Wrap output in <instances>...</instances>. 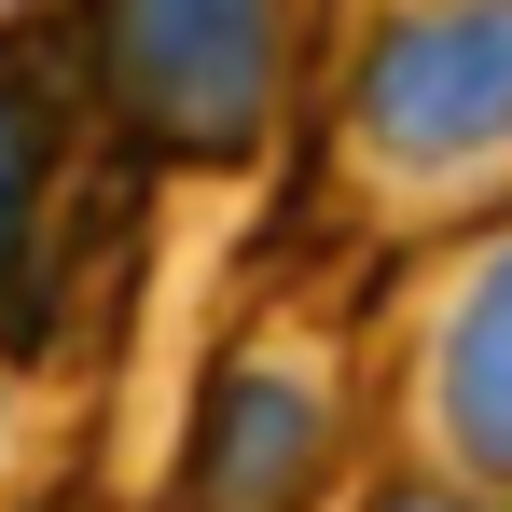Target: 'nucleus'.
<instances>
[{
  "instance_id": "1",
  "label": "nucleus",
  "mask_w": 512,
  "mask_h": 512,
  "mask_svg": "<svg viewBox=\"0 0 512 512\" xmlns=\"http://www.w3.org/2000/svg\"><path fill=\"white\" fill-rule=\"evenodd\" d=\"M97 70L139 111V139H167L194 167H236L263 139V97H277V14H250V0H125V14H97Z\"/></svg>"
},
{
  "instance_id": "2",
  "label": "nucleus",
  "mask_w": 512,
  "mask_h": 512,
  "mask_svg": "<svg viewBox=\"0 0 512 512\" xmlns=\"http://www.w3.org/2000/svg\"><path fill=\"white\" fill-rule=\"evenodd\" d=\"M360 125L402 167H485V153H512V14H402L360 56Z\"/></svg>"
},
{
  "instance_id": "5",
  "label": "nucleus",
  "mask_w": 512,
  "mask_h": 512,
  "mask_svg": "<svg viewBox=\"0 0 512 512\" xmlns=\"http://www.w3.org/2000/svg\"><path fill=\"white\" fill-rule=\"evenodd\" d=\"M42 194H56V111L0 70V346H42Z\"/></svg>"
},
{
  "instance_id": "6",
  "label": "nucleus",
  "mask_w": 512,
  "mask_h": 512,
  "mask_svg": "<svg viewBox=\"0 0 512 512\" xmlns=\"http://www.w3.org/2000/svg\"><path fill=\"white\" fill-rule=\"evenodd\" d=\"M374 512H499V499H374Z\"/></svg>"
},
{
  "instance_id": "3",
  "label": "nucleus",
  "mask_w": 512,
  "mask_h": 512,
  "mask_svg": "<svg viewBox=\"0 0 512 512\" xmlns=\"http://www.w3.org/2000/svg\"><path fill=\"white\" fill-rule=\"evenodd\" d=\"M305 485H319V388L222 374L194 416V512H291Z\"/></svg>"
},
{
  "instance_id": "4",
  "label": "nucleus",
  "mask_w": 512,
  "mask_h": 512,
  "mask_svg": "<svg viewBox=\"0 0 512 512\" xmlns=\"http://www.w3.org/2000/svg\"><path fill=\"white\" fill-rule=\"evenodd\" d=\"M443 429H457V457L512 485V250L457 291V319H443Z\"/></svg>"
}]
</instances>
